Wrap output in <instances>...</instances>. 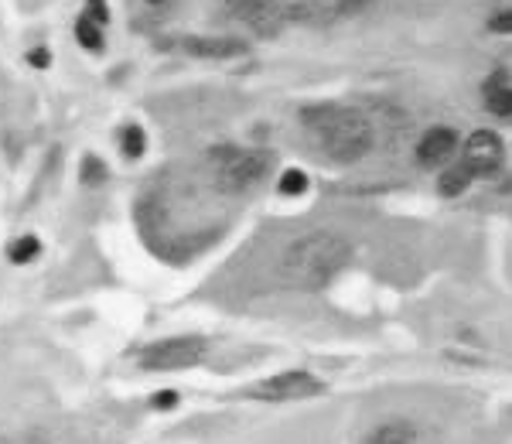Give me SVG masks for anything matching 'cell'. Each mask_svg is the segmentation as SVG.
I'll return each instance as SVG.
<instances>
[{
  "label": "cell",
  "instance_id": "cell-1",
  "mask_svg": "<svg viewBox=\"0 0 512 444\" xmlns=\"http://www.w3.org/2000/svg\"><path fill=\"white\" fill-rule=\"evenodd\" d=\"M349 263V243L335 233H308L284 253V281L304 291L325 287Z\"/></svg>",
  "mask_w": 512,
  "mask_h": 444
},
{
  "label": "cell",
  "instance_id": "cell-2",
  "mask_svg": "<svg viewBox=\"0 0 512 444\" xmlns=\"http://www.w3.org/2000/svg\"><path fill=\"white\" fill-rule=\"evenodd\" d=\"M311 130L318 137V147L328 154L332 161H359L369 151V123L359 117L355 110L345 106H332V110H308L304 117Z\"/></svg>",
  "mask_w": 512,
  "mask_h": 444
},
{
  "label": "cell",
  "instance_id": "cell-3",
  "mask_svg": "<svg viewBox=\"0 0 512 444\" xmlns=\"http://www.w3.org/2000/svg\"><path fill=\"white\" fill-rule=\"evenodd\" d=\"M270 168V158L260 151H243V147H216L212 151V175L222 192H246L260 185Z\"/></svg>",
  "mask_w": 512,
  "mask_h": 444
},
{
  "label": "cell",
  "instance_id": "cell-4",
  "mask_svg": "<svg viewBox=\"0 0 512 444\" xmlns=\"http://www.w3.org/2000/svg\"><path fill=\"white\" fill-rule=\"evenodd\" d=\"M209 352V342L202 335H175V339H161L147 345L140 352V369H151V373H175V369L198 366Z\"/></svg>",
  "mask_w": 512,
  "mask_h": 444
},
{
  "label": "cell",
  "instance_id": "cell-5",
  "mask_svg": "<svg viewBox=\"0 0 512 444\" xmlns=\"http://www.w3.org/2000/svg\"><path fill=\"white\" fill-rule=\"evenodd\" d=\"M325 393V383L311 373H301V369H291V373H277L270 380H260L250 390L253 400H263V404H291V400H308V397H321Z\"/></svg>",
  "mask_w": 512,
  "mask_h": 444
},
{
  "label": "cell",
  "instance_id": "cell-6",
  "mask_svg": "<svg viewBox=\"0 0 512 444\" xmlns=\"http://www.w3.org/2000/svg\"><path fill=\"white\" fill-rule=\"evenodd\" d=\"M461 161L475 171V178H492L506 164V147H502L499 134H492V130H475L465 141V147H461Z\"/></svg>",
  "mask_w": 512,
  "mask_h": 444
},
{
  "label": "cell",
  "instance_id": "cell-7",
  "mask_svg": "<svg viewBox=\"0 0 512 444\" xmlns=\"http://www.w3.org/2000/svg\"><path fill=\"white\" fill-rule=\"evenodd\" d=\"M454 151H458V134H454L451 127H434L420 137L417 161L424 164V168H444V164L454 158Z\"/></svg>",
  "mask_w": 512,
  "mask_h": 444
},
{
  "label": "cell",
  "instance_id": "cell-8",
  "mask_svg": "<svg viewBox=\"0 0 512 444\" xmlns=\"http://www.w3.org/2000/svg\"><path fill=\"white\" fill-rule=\"evenodd\" d=\"M362 444H420V431L410 421H383L362 438Z\"/></svg>",
  "mask_w": 512,
  "mask_h": 444
},
{
  "label": "cell",
  "instance_id": "cell-9",
  "mask_svg": "<svg viewBox=\"0 0 512 444\" xmlns=\"http://www.w3.org/2000/svg\"><path fill=\"white\" fill-rule=\"evenodd\" d=\"M185 48L192 55H202V59H229V55L243 52V41H233V38H188Z\"/></svg>",
  "mask_w": 512,
  "mask_h": 444
},
{
  "label": "cell",
  "instance_id": "cell-10",
  "mask_svg": "<svg viewBox=\"0 0 512 444\" xmlns=\"http://www.w3.org/2000/svg\"><path fill=\"white\" fill-rule=\"evenodd\" d=\"M472 182H475V171L468 168L465 161H458V164H448V168H444V175H441V182H437V188H441V195L454 199V195H461Z\"/></svg>",
  "mask_w": 512,
  "mask_h": 444
},
{
  "label": "cell",
  "instance_id": "cell-11",
  "mask_svg": "<svg viewBox=\"0 0 512 444\" xmlns=\"http://www.w3.org/2000/svg\"><path fill=\"white\" fill-rule=\"evenodd\" d=\"M485 103H489L495 117H512V86L506 79H492L485 86Z\"/></svg>",
  "mask_w": 512,
  "mask_h": 444
},
{
  "label": "cell",
  "instance_id": "cell-12",
  "mask_svg": "<svg viewBox=\"0 0 512 444\" xmlns=\"http://www.w3.org/2000/svg\"><path fill=\"white\" fill-rule=\"evenodd\" d=\"M120 151H123V158H130V161L144 158V151H147V134L137 127V123H127V127L120 130Z\"/></svg>",
  "mask_w": 512,
  "mask_h": 444
},
{
  "label": "cell",
  "instance_id": "cell-13",
  "mask_svg": "<svg viewBox=\"0 0 512 444\" xmlns=\"http://www.w3.org/2000/svg\"><path fill=\"white\" fill-rule=\"evenodd\" d=\"M76 41L86 48V52H103V24L82 14L76 21Z\"/></svg>",
  "mask_w": 512,
  "mask_h": 444
},
{
  "label": "cell",
  "instance_id": "cell-14",
  "mask_svg": "<svg viewBox=\"0 0 512 444\" xmlns=\"http://www.w3.org/2000/svg\"><path fill=\"white\" fill-rule=\"evenodd\" d=\"M308 175H304L301 168H287L284 175H280V195H287V199H297V195H304L308 192Z\"/></svg>",
  "mask_w": 512,
  "mask_h": 444
},
{
  "label": "cell",
  "instance_id": "cell-15",
  "mask_svg": "<svg viewBox=\"0 0 512 444\" xmlns=\"http://www.w3.org/2000/svg\"><path fill=\"white\" fill-rule=\"evenodd\" d=\"M41 253V240L38 236H21V240L11 243V250H7V257L11 263H31Z\"/></svg>",
  "mask_w": 512,
  "mask_h": 444
},
{
  "label": "cell",
  "instance_id": "cell-16",
  "mask_svg": "<svg viewBox=\"0 0 512 444\" xmlns=\"http://www.w3.org/2000/svg\"><path fill=\"white\" fill-rule=\"evenodd\" d=\"M103 178H106L103 161H99V158H86V161H82V182H86V185H99Z\"/></svg>",
  "mask_w": 512,
  "mask_h": 444
},
{
  "label": "cell",
  "instance_id": "cell-17",
  "mask_svg": "<svg viewBox=\"0 0 512 444\" xmlns=\"http://www.w3.org/2000/svg\"><path fill=\"white\" fill-rule=\"evenodd\" d=\"M86 18H93V21H99V24L110 21V11H106V0H89V4H86Z\"/></svg>",
  "mask_w": 512,
  "mask_h": 444
},
{
  "label": "cell",
  "instance_id": "cell-18",
  "mask_svg": "<svg viewBox=\"0 0 512 444\" xmlns=\"http://www.w3.org/2000/svg\"><path fill=\"white\" fill-rule=\"evenodd\" d=\"M489 28L495 31V35H512V11H502V14H495Z\"/></svg>",
  "mask_w": 512,
  "mask_h": 444
},
{
  "label": "cell",
  "instance_id": "cell-19",
  "mask_svg": "<svg viewBox=\"0 0 512 444\" xmlns=\"http://www.w3.org/2000/svg\"><path fill=\"white\" fill-rule=\"evenodd\" d=\"M154 407H158V410H171V407H178V393H175V390H161L158 397H154Z\"/></svg>",
  "mask_w": 512,
  "mask_h": 444
},
{
  "label": "cell",
  "instance_id": "cell-20",
  "mask_svg": "<svg viewBox=\"0 0 512 444\" xmlns=\"http://www.w3.org/2000/svg\"><path fill=\"white\" fill-rule=\"evenodd\" d=\"M28 62L35 65V69H48L52 55H48V48H35V52H28Z\"/></svg>",
  "mask_w": 512,
  "mask_h": 444
},
{
  "label": "cell",
  "instance_id": "cell-21",
  "mask_svg": "<svg viewBox=\"0 0 512 444\" xmlns=\"http://www.w3.org/2000/svg\"><path fill=\"white\" fill-rule=\"evenodd\" d=\"M147 4H164V0H147Z\"/></svg>",
  "mask_w": 512,
  "mask_h": 444
}]
</instances>
